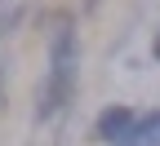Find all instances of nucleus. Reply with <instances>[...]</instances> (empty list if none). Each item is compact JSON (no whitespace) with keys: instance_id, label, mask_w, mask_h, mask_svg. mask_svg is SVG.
I'll return each instance as SVG.
<instances>
[{"instance_id":"f257e3e1","label":"nucleus","mask_w":160,"mask_h":146,"mask_svg":"<svg viewBox=\"0 0 160 146\" xmlns=\"http://www.w3.org/2000/svg\"><path fill=\"white\" fill-rule=\"evenodd\" d=\"M71 75H76V35L71 31H62L53 40V67H49V84H45V93H40V120H49L62 102L71 97Z\"/></svg>"},{"instance_id":"f03ea898","label":"nucleus","mask_w":160,"mask_h":146,"mask_svg":"<svg viewBox=\"0 0 160 146\" xmlns=\"http://www.w3.org/2000/svg\"><path fill=\"white\" fill-rule=\"evenodd\" d=\"M129 129H133V111L129 106H107L102 115H98V137H107V142L125 137Z\"/></svg>"},{"instance_id":"7ed1b4c3","label":"nucleus","mask_w":160,"mask_h":146,"mask_svg":"<svg viewBox=\"0 0 160 146\" xmlns=\"http://www.w3.org/2000/svg\"><path fill=\"white\" fill-rule=\"evenodd\" d=\"M156 58H160V35H156Z\"/></svg>"}]
</instances>
